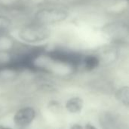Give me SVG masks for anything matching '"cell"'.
Here are the masks:
<instances>
[{
    "label": "cell",
    "mask_w": 129,
    "mask_h": 129,
    "mask_svg": "<svg viewBox=\"0 0 129 129\" xmlns=\"http://www.w3.org/2000/svg\"><path fill=\"white\" fill-rule=\"evenodd\" d=\"M50 35V29L45 25L40 23L26 26L19 32L20 39L29 43H36L44 41L47 39Z\"/></svg>",
    "instance_id": "1"
},
{
    "label": "cell",
    "mask_w": 129,
    "mask_h": 129,
    "mask_svg": "<svg viewBox=\"0 0 129 129\" xmlns=\"http://www.w3.org/2000/svg\"><path fill=\"white\" fill-rule=\"evenodd\" d=\"M67 11L60 8H43L36 13L35 19L42 25L54 24L63 21L68 17Z\"/></svg>",
    "instance_id": "2"
},
{
    "label": "cell",
    "mask_w": 129,
    "mask_h": 129,
    "mask_svg": "<svg viewBox=\"0 0 129 129\" xmlns=\"http://www.w3.org/2000/svg\"><path fill=\"white\" fill-rule=\"evenodd\" d=\"M104 33L107 34L111 39L122 40L127 39L128 36V29L126 25L120 23H113L104 26Z\"/></svg>",
    "instance_id": "3"
},
{
    "label": "cell",
    "mask_w": 129,
    "mask_h": 129,
    "mask_svg": "<svg viewBox=\"0 0 129 129\" xmlns=\"http://www.w3.org/2000/svg\"><path fill=\"white\" fill-rule=\"evenodd\" d=\"M36 117V111L31 107H24L19 110L14 117V122L18 127L29 125Z\"/></svg>",
    "instance_id": "4"
},
{
    "label": "cell",
    "mask_w": 129,
    "mask_h": 129,
    "mask_svg": "<svg viewBox=\"0 0 129 129\" xmlns=\"http://www.w3.org/2000/svg\"><path fill=\"white\" fill-rule=\"evenodd\" d=\"M83 101L81 98L75 97L67 101L66 104V109L71 113H79L83 107Z\"/></svg>",
    "instance_id": "5"
},
{
    "label": "cell",
    "mask_w": 129,
    "mask_h": 129,
    "mask_svg": "<svg viewBox=\"0 0 129 129\" xmlns=\"http://www.w3.org/2000/svg\"><path fill=\"white\" fill-rule=\"evenodd\" d=\"M116 98L123 105L128 107L129 104V90L128 86H125L119 89L116 93Z\"/></svg>",
    "instance_id": "6"
},
{
    "label": "cell",
    "mask_w": 129,
    "mask_h": 129,
    "mask_svg": "<svg viewBox=\"0 0 129 129\" xmlns=\"http://www.w3.org/2000/svg\"><path fill=\"white\" fill-rule=\"evenodd\" d=\"M99 57L96 56L89 55L85 57V58L83 60V63L85 64V67L88 70H94L99 65Z\"/></svg>",
    "instance_id": "7"
},
{
    "label": "cell",
    "mask_w": 129,
    "mask_h": 129,
    "mask_svg": "<svg viewBox=\"0 0 129 129\" xmlns=\"http://www.w3.org/2000/svg\"><path fill=\"white\" fill-rule=\"evenodd\" d=\"M11 26V20L2 15H0V31L7 29Z\"/></svg>",
    "instance_id": "8"
},
{
    "label": "cell",
    "mask_w": 129,
    "mask_h": 129,
    "mask_svg": "<svg viewBox=\"0 0 129 129\" xmlns=\"http://www.w3.org/2000/svg\"><path fill=\"white\" fill-rule=\"evenodd\" d=\"M82 127L81 125H73L71 127V128H82Z\"/></svg>",
    "instance_id": "9"
},
{
    "label": "cell",
    "mask_w": 129,
    "mask_h": 129,
    "mask_svg": "<svg viewBox=\"0 0 129 129\" xmlns=\"http://www.w3.org/2000/svg\"><path fill=\"white\" fill-rule=\"evenodd\" d=\"M85 128H96L95 127H94V126H92V125H86Z\"/></svg>",
    "instance_id": "10"
}]
</instances>
